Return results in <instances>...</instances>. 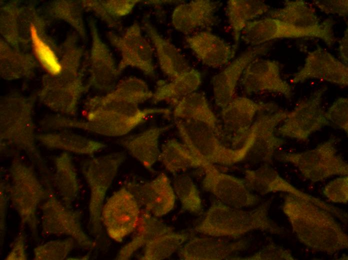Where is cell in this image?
<instances>
[{
    "label": "cell",
    "instance_id": "cell-28",
    "mask_svg": "<svg viewBox=\"0 0 348 260\" xmlns=\"http://www.w3.org/2000/svg\"><path fill=\"white\" fill-rule=\"evenodd\" d=\"M269 17L304 28H317L321 22L312 5L302 0H286L283 8L270 10Z\"/></svg>",
    "mask_w": 348,
    "mask_h": 260
},
{
    "label": "cell",
    "instance_id": "cell-11",
    "mask_svg": "<svg viewBox=\"0 0 348 260\" xmlns=\"http://www.w3.org/2000/svg\"><path fill=\"white\" fill-rule=\"evenodd\" d=\"M276 110L274 104L256 102L245 97L232 99L222 108V131L232 148H238L248 136L256 114L262 111Z\"/></svg>",
    "mask_w": 348,
    "mask_h": 260
},
{
    "label": "cell",
    "instance_id": "cell-7",
    "mask_svg": "<svg viewBox=\"0 0 348 260\" xmlns=\"http://www.w3.org/2000/svg\"><path fill=\"white\" fill-rule=\"evenodd\" d=\"M333 24L332 20L327 19L320 27L304 28L268 17L248 22L242 30L240 37L245 43L253 46L278 38H314L322 40L330 47L336 40Z\"/></svg>",
    "mask_w": 348,
    "mask_h": 260
},
{
    "label": "cell",
    "instance_id": "cell-38",
    "mask_svg": "<svg viewBox=\"0 0 348 260\" xmlns=\"http://www.w3.org/2000/svg\"><path fill=\"white\" fill-rule=\"evenodd\" d=\"M232 260H293L294 258L288 250L274 243L269 244L253 255L244 258H232Z\"/></svg>",
    "mask_w": 348,
    "mask_h": 260
},
{
    "label": "cell",
    "instance_id": "cell-3",
    "mask_svg": "<svg viewBox=\"0 0 348 260\" xmlns=\"http://www.w3.org/2000/svg\"><path fill=\"white\" fill-rule=\"evenodd\" d=\"M174 122L183 144L194 155L205 162L232 165L246 157L253 144L251 132L240 147L233 148L222 144L216 132L204 122L180 119H175Z\"/></svg>",
    "mask_w": 348,
    "mask_h": 260
},
{
    "label": "cell",
    "instance_id": "cell-8",
    "mask_svg": "<svg viewBox=\"0 0 348 260\" xmlns=\"http://www.w3.org/2000/svg\"><path fill=\"white\" fill-rule=\"evenodd\" d=\"M42 233L44 236H67L80 247L92 249L96 243L84 232L82 213L66 206L52 192L41 207Z\"/></svg>",
    "mask_w": 348,
    "mask_h": 260
},
{
    "label": "cell",
    "instance_id": "cell-42",
    "mask_svg": "<svg viewBox=\"0 0 348 260\" xmlns=\"http://www.w3.org/2000/svg\"><path fill=\"white\" fill-rule=\"evenodd\" d=\"M24 233L21 230L15 240L12 248L6 258V260H26L28 259L24 245Z\"/></svg>",
    "mask_w": 348,
    "mask_h": 260
},
{
    "label": "cell",
    "instance_id": "cell-31",
    "mask_svg": "<svg viewBox=\"0 0 348 260\" xmlns=\"http://www.w3.org/2000/svg\"><path fill=\"white\" fill-rule=\"evenodd\" d=\"M200 83L201 75L200 72L196 70L190 69L170 82H158V86L153 93L152 101L156 104L163 100L182 98L194 92Z\"/></svg>",
    "mask_w": 348,
    "mask_h": 260
},
{
    "label": "cell",
    "instance_id": "cell-43",
    "mask_svg": "<svg viewBox=\"0 0 348 260\" xmlns=\"http://www.w3.org/2000/svg\"><path fill=\"white\" fill-rule=\"evenodd\" d=\"M4 186L1 184L0 194V245L4 242L6 230V209L7 196L6 194Z\"/></svg>",
    "mask_w": 348,
    "mask_h": 260
},
{
    "label": "cell",
    "instance_id": "cell-18",
    "mask_svg": "<svg viewBox=\"0 0 348 260\" xmlns=\"http://www.w3.org/2000/svg\"><path fill=\"white\" fill-rule=\"evenodd\" d=\"M270 46V44L266 43L250 48L213 77V93L218 106L222 108L233 99L238 82L246 66L259 56L265 54Z\"/></svg>",
    "mask_w": 348,
    "mask_h": 260
},
{
    "label": "cell",
    "instance_id": "cell-19",
    "mask_svg": "<svg viewBox=\"0 0 348 260\" xmlns=\"http://www.w3.org/2000/svg\"><path fill=\"white\" fill-rule=\"evenodd\" d=\"M264 112H258L250 128L254 142L248 154L260 160L270 162L275 151L284 143V140L278 137L274 132L276 126L286 118L288 112L282 110L269 113Z\"/></svg>",
    "mask_w": 348,
    "mask_h": 260
},
{
    "label": "cell",
    "instance_id": "cell-32",
    "mask_svg": "<svg viewBox=\"0 0 348 260\" xmlns=\"http://www.w3.org/2000/svg\"><path fill=\"white\" fill-rule=\"evenodd\" d=\"M188 232H173L158 236L150 241L145 246L144 260H161L169 258L188 238Z\"/></svg>",
    "mask_w": 348,
    "mask_h": 260
},
{
    "label": "cell",
    "instance_id": "cell-41",
    "mask_svg": "<svg viewBox=\"0 0 348 260\" xmlns=\"http://www.w3.org/2000/svg\"><path fill=\"white\" fill-rule=\"evenodd\" d=\"M140 2L137 0H112L106 2L105 8L112 15L117 17L123 16L130 14Z\"/></svg>",
    "mask_w": 348,
    "mask_h": 260
},
{
    "label": "cell",
    "instance_id": "cell-36",
    "mask_svg": "<svg viewBox=\"0 0 348 260\" xmlns=\"http://www.w3.org/2000/svg\"><path fill=\"white\" fill-rule=\"evenodd\" d=\"M31 36L36 54L44 66L52 74H58L61 66L50 48L38 34L35 27L30 28Z\"/></svg>",
    "mask_w": 348,
    "mask_h": 260
},
{
    "label": "cell",
    "instance_id": "cell-20",
    "mask_svg": "<svg viewBox=\"0 0 348 260\" xmlns=\"http://www.w3.org/2000/svg\"><path fill=\"white\" fill-rule=\"evenodd\" d=\"M246 240L230 242L208 237H196L190 240L179 251L184 260H222L230 259L232 256L248 247Z\"/></svg>",
    "mask_w": 348,
    "mask_h": 260
},
{
    "label": "cell",
    "instance_id": "cell-9",
    "mask_svg": "<svg viewBox=\"0 0 348 260\" xmlns=\"http://www.w3.org/2000/svg\"><path fill=\"white\" fill-rule=\"evenodd\" d=\"M140 214V205L135 197L123 186L104 204L102 222L110 237L121 242L136 229Z\"/></svg>",
    "mask_w": 348,
    "mask_h": 260
},
{
    "label": "cell",
    "instance_id": "cell-40",
    "mask_svg": "<svg viewBox=\"0 0 348 260\" xmlns=\"http://www.w3.org/2000/svg\"><path fill=\"white\" fill-rule=\"evenodd\" d=\"M312 4L326 14H336L344 18L348 16V0H314Z\"/></svg>",
    "mask_w": 348,
    "mask_h": 260
},
{
    "label": "cell",
    "instance_id": "cell-4",
    "mask_svg": "<svg viewBox=\"0 0 348 260\" xmlns=\"http://www.w3.org/2000/svg\"><path fill=\"white\" fill-rule=\"evenodd\" d=\"M12 182L7 188L8 197L20 219L22 227L28 226L32 234L37 236L38 206L50 196L51 190L45 188L33 170L16 158L10 168Z\"/></svg>",
    "mask_w": 348,
    "mask_h": 260
},
{
    "label": "cell",
    "instance_id": "cell-44",
    "mask_svg": "<svg viewBox=\"0 0 348 260\" xmlns=\"http://www.w3.org/2000/svg\"><path fill=\"white\" fill-rule=\"evenodd\" d=\"M338 54L341 62L346 65L348 62V30L346 28L343 36L338 40Z\"/></svg>",
    "mask_w": 348,
    "mask_h": 260
},
{
    "label": "cell",
    "instance_id": "cell-2",
    "mask_svg": "<svg viewBox=\"0 0 348 260\" xmlns=\"http://www.w3.org/2000/svg\"><path fill=\"white\" fill-rule=\"evenodd\" d=\"M270 204L269 200L252 210H244L214 202L195 230L210 236L234 238L254 230L282 234L284 229L268 216Z\"/></svg>",
    "mask_w": 348,
    "mask_h": 260
},
{
    "label": "cell",
    "instance_id": "cell-17",
    "mask_svg": "<svg viewBox=\"0 0 348 260\" xmlns=\"http://www.w3.org/2000/svg\"><path fill=\"white\" fill-rule=\"evenodd\" d=\"M242 84L248 94L261 91L280 93L287 98L292 96L290 86L282 79L278 63L256 58L246 66L242 74Z\"/></svg>",
    "mask_w": 348,
    "mask_h": 260
},
{
    "label": "cell",
    "instance_id": "cell-5",
    "mask_svg": "<svg viewBox=\"0 0 348 260\" xmlns=\"http://www.w3.org/2000/svg\"><path fill=\"white\" fill-rule=\"evenodd\" d=\"M126 158L124 152H114L87 160L82 166V172L90 189V231L98 238L102 233V210L106 193Z\"/></svg>",
    "mask_w": 348,
    "mask_h": 260
},
{
    "label": "cell",
    "instance_id": "cell-30",
    "mask_svg": "<svg viewBox=\"0 0 348 260\" xmlns=\"http://www.w3.org/2000/svg\"><path fill=\"white\" fill-rule=\"evenodd\" d=\"M56 172L54 182L64 204L71 208L80 191L76 173L70 156L62 153L56 158Z\"/></svg>",
    "mask_w": 348,
    "mask_h": 260
},
{
    "label": "cell",
    "instance_id": "cell-26",
    "mask_svg": "<svg viewBox=\"0 0 348 260\" xmlns=\"http://www.w3.org/2000/svg\"><path fill=\"white\" fill-rule=\"evenodd\" d=\"M173 114L175 119L204 122L212 128L218 136H220L221 130L218 126L216 117L204 94L194 92L180 98L174 108Z\"/></svg>",
    "mask_w": 348,
    "mask_h": 260
},
{
    "label": "cell",
    "instance_id": "cell-6",
    "mask_svg": "<svg viewBox=\"0 0 348 260\" xmlns=\"http://www.w3.org/2000/svg\"><path fill=\"white\" fill-rule=\"evenodd\" d=\"M338 140L332 136L312 150L296 153L280 152L275 158L279 161L293 164L312 182L335 175L346 176L348 174V165L337 153L336 145Z\"/></svg>",
    "mask_w": 348,
    "mask_h": 260
},
{
    "label": "cell",
    "instance_id": "cell-12",
    "mask_svg": "<svg viewBox=\"0 0 348 260\" xmlns=\"http://www.w3.org/2000/svg\"><path fill=\"white\" fill-rule=\"evenodd\" d=\"M244 175V180L250 190L262 194L276 192H286L312 202L334 215L343 222L347 223L348 214L344 210L298 190L267 164L256 170H246Z\"/></svg>",
    "mask_w": 348,
    "mask_h": 260
},
{
    "label": "cell",
    "instance_id": "cell-13",
    "mask_svg": "<svg viewBox=\"0 0 348 260\" xmlns=\"http://www.w3.org/2000/svg\"><path fill=\"white\" fill-rule=\"evenodd\" d=\"M202 168L204 172L203 188L213 194L221 202L240 208L258 203V197L248 188L244 180L222 172L210 163L205 162Z\"/></svg>",
    "mask_w": 348,
    "mask_h": 260
},
{
    "label": "cell",
    "instance_id": "cell-16",
    "mask_svg": "<svg viewBox=\"0 0 348 260\" xmlns=\"http://www.w3.org/2000/svg\"><path fill=\"white\" fill-rule=\"evenodd\" d=\"M310 78H318L346 86L348 67L320 46L308 53L302 68L295 73L294 83L302 82Z\"/></svg>",
    "mask_w": 348,
    "mask_h": 260
},
{
    "label": "cell",
    "instance_id": "cell-15",
    "mask_svg": "<svg viewBox=\"0 0 348 260\" xmlns=\"http://www.w3.org/2000/svg\"><path fill=\"white\" fill-rule=\"evenodd\" d=\"M124 186L134 196L140 206L156 217L167 214L174 207L175 192L164 174H158L150 182L132 180Z\"/></svg>",
    "mask_w": 348,
    "mask_h": 260
},
{
    "label": "cell",
    "instance_id": "cell-34",
    "mask_svg": "<svg viewBox=\"0 0 348 260\" xmlns=\"http://www.w3.org/2000/svg\"><path fill=\"white\" fill-rule=\"evenodd\" d=\"M174 190L184 210L199 214L202 203L198 189L192 179L186 174L177 176L173 182Z\"/></svg>",
    "mask_w": 348,
    "mask_h": 260
},
{
    "label": "cell",
    "instance_id": "cell-27",
    "mask_svg": "<svg viewBox=\"0 0 348 260\" xmlns=\"http://www.w3.org/2000/svg\"><path fill=\"white\" fill-rule=\"evenodd\" d=\"M270 10L269 6L262 0H230L227 2V16L236 47L246 24Z\"/></svg>",
    "mask_w": 348,
    "mask_h": 260
},
{
    "label": "cell",
    "instance_id": "cell-35",
    "mask_svg": "<svg viewBox=\"0 0 348 260\" xmlns=\"http://www.w3.org/2000/svg\"><path fill=\"white\" fill-rule=\"evenodd\" d=\"M76 242L72 238L55 240L40 245L34 249V260H63L74 247Z\"/></svg>",
    "mask_w": 348,
    "mask_h": 260
},
{
    "label": "cell",
    "instance_id": "cell-25",
    "mask_svg": "<svg viewBox=\"0 0 348 260\" xmlns=\"http://www.w3.org/2000/svg\"><path fill=\"white\" fill-rule=\"evenodd\" d=\"M136 228L132 240L122 248L118 253L116 260H128L138 249L145 246L152 240L173 232L172 228L166 225L144 210L140 212Z\"/></svg>",
    "mask_w": 348,
    "mask_h": 260
},
{
    "label": "cell",
    "instance_id": "cell-39",
    "mask_svg": "<svg viewBox=\"0 0 348 260\" xmlns=\"http://www.w3.org/2000/svg\"><path fill=\"white\" fill-rule=\"evenodd\" d=\"M325 196L331 202L346 204L348 200V178H336L326 184L324 190Z\"/></svg>",
    "mask_w": 348,
    "mask_h": 260
},
{
    "label": "cell",
    "instance_id": "cell-10",
    "mask_svg": "<svg viewBox=\"0 0 348 260\" xmlns=\"http://www.w3.org/2000/svg\"><path fill=\"white\" fill-rule=\"evenodd\" d=\"M326 90L323 86L310 96L298 104L288 112L283 124L278 128L279 134L286 137L306 141L315 132L330 125L321 107L322 96Z\"/></svg>",
    "mask_w": 348,
    "mask_h": 260
},
{
    "label": "cell",
    "instance_id": "cell-33",
    "mask_svg": "<svg viewBox=\"0 0 348 260\" xmlns=\"http://www.w3.org/2000/svg\"><path fill=\"white\" fill-rule=\"evenodd\" d=\"M92 82L101 88H110L120 73L106 49L95 40Z\"/></svg>",
    "mask_w": 348,
    "mask_h": 260
},
{
    "label": "cell",
    "instance_id": "cell-14",
    "mask_svg": "<svg viewBox=\"0 0 348 260\" xmlns=\"http://www.w3.org/2000/svg\"><path fill=\"white\" fill-rule=\"evenodd\" d=\"M110 38L121 53L122 59L118 66L120 72L131 66L140 70L150 77L156 76L153 50L142 36L138 22L133 23L121 36L112 34Z\"/></svg>",
    "mask_w": 348,
    "mask_h": 260
},
{
    "label": "cell",
    "instance_id": "cell-23",
    "mask_svg": "<svg viewBox=\"0 0 348 260\" xmlns=\"http://www.w3.org/2000/svg\"><path fill=\"white\" fill-rule=\"evenodd\" d=\"M142 26L154 47L160 66L164 74L174 79L191 69L178 49L163 38L148 20L144 22Z\"/></svg>",
    "mask_w": 348,
    "mask_h": 260
},
{
    "label": "cell",
    "instance_id": "cell-22",
    "mask_svg": "<svg viewBox=\"0 0 348 260\" xmlns=\"http://www.w3.org/2000/svg\"><path fill=\"white\" fill-rule=\"evenodd\" d=\"M186 42L200 61L212 68H220L228 64L234 56L237 48L207 31L188 36Z\"/></svg>",
    "mask_w": 348,
    "mask_h": 260
},
{
    "label": "cell",
    "instance_id": "cell-21",
    "mask_svg": "<svg viewBox=\"0 0 348 260\" xmlns=\"http://www.w3.org/2000/svg\"><path fill=\"white\" fill-rule=\"evenodd\" d=\"M217 2L208 0H193L178 5L172 15V23L177 30L188 34L199 28L215 25Z\"/></svg>",
    "mask_w": 348,
    "mask_h": 260
},
{
    "label": "cell",
    "instance_id": "cell-24",
    "mask_svg": "<svg viewBox=\"0 0 348 260\" xmlns=\"http://www.w3.org/2000/svg\"><path fill=\"white\" fill-rule=\"evenodd\" d=\"M171 125L150 127L135 136L124 138L121 144L148 170L153 172L152 166L158 160V142L160 136Z\"/></svg>",
    "mask_w": 348,
    "mask_h": 260
},
{
    "label": "cell",
    "instance_id": "cell-37",
    "mask_svg": "<svg viewBox=\"0 0 348 260\" xmlns=\"http://www.w3.org/2000/svg\"><path fill=\"white\" fill-rule=\"evenodd\" d=\"M326 119L348 133V99L339 98L324 112Z\"/></svg>",
    "mask_w": 348,
    "mask_h": 260
},
{
    "label": "cell",
    "instance_id": "cell-29",
    "mask_svg": "<svg viewBox=\"0 0 348 260\" xmlns=\"http://www.w3.org/2000/svg\"><path fill=\"white\" fill-rule=\"evenodd\" d=\"M158 160L174 175L190 168H202L205 163L194 155L183 143L174 138L162 144Z\"/></svg>",
    "mask_w": 348,
    "mask_h": 260
},
{
    "label": "cell",
    "instance_id": "cell-1",
    "mask_svg": "<svg viewBox=\"0 0 348 260\" xmlns=\"http://www.w3.org/2000/svg\"><path fill=\"white\" fill-rule=\"evenodd\" d=\"M282 210L299 240L309 248L332 254L348 247V237L332 214L314 203L286 194Z\"/></svg>",
    "mask_w": 348,
    "mask_h": 260
}]
</instances>
